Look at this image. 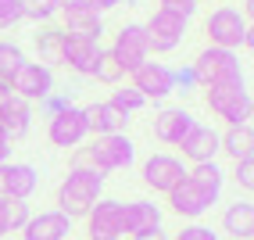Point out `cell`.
Returning <instances> with one entry per match:
<instances>
[{
  "mask_svg": "<svg viewBox=\"0 0 254 240\" xmlns=\"http://www.w3.org/2000/svg\"><path fill=\"white\" fill-rule=\"evenodd\" d=\"M208 40L211 47H222V50H240V47H254V36H251V22L247 14H240L236 7H218L208 14Z\"/></svg>",
  "mask_w": 254,
  "mask_h": 240,
  "instance_id": "3957f363",
  "label": "cell"
},
{
  "mask_svg": "<svg viewBox=\"0 0 254 240\" xmlns=\"http://www.w3.org/2000/svg\"><path fill=\"white\" fill-rule=\"evenodd\" d=\"M108 54L118 61V68H122V72H136V68H140L143 61H150L147 29H143L140 22H129V25H122V29H118V36H115V43H111V50H108Z\"/></svg>",
  "mask_w": 254,
  "mask_h": 240,
  "instance_id": "9c48e42d",
  "label": "cell"
},
{
  "mask_svg": "<svg viewBox=\"0 0 254 240\" xmlns=\"http://www.w3.org/2000/svg\"><path fill=\"white\" fill-rule=\"evenodd\" d=\"M165 197H168V208H172L179 219H190V222H197L204 212H211L215 204H218V197H215V194H208L204 186L193 183L190 176H183V179L172 186V190L165 194Z\"/></svg>",
  "mask_w": 254,
  "mask_h": 240,
  "instance_id": "ba28073f",
  "label": "cell"
},
{
  "mask_svg": "<svg viewBox=\"0 0 254 240\" xmlns=\"http://www.w3.org/2000/svg\"><path fill=\"white\" fill-rule=\"evenodd\" d=\"M183 176H186V165L176 158V154H165V151L150 154V158L143 161V168H140L143 186H150L154 194H168Z\"/></svg>",
  "mask_w": 254,
  "mask_h": 240,
  "instance_id": "8fae6325",
  "label": "cell"
},
{
  "mask_svg": "<svg viewBox=\"0 0 254 240\" xmlns=\"http://www.w3.org/2000/svg\"><path fill=\"white\" fill-rule=\"evenodd\" d=\"M172 240H218V233L211 226H204V222H190V226H183Z\"/></svg>",
  "mask_w": 254,
  "mask_h": 240,
  "instance_id": "d6a6232c",
  "label": "cell"
},
{
  "mask_svg": "<svg viewBox=\"0 0 254 240\" xmlns=\"http://www.w3.org/2000/svg\"><path fill=\"white\" fill-rule=\"evenodd\" d=\"M79 4H86V0H58V11H68V7H79Z\"/></svg>",
  "mask_w": 254,
  "mask_h": 240,
  "instance_id": "7bdbcfd3",
  "label": "cell"
},
{
  "mask_svg": "<svg viewBox=\"0 0 254 240\" xmlns=\"http://www.w3.org/2000/svg\"><path fill=\"white\" fill-rule=\"evenodd\" d=\"M61 14H64V32H68V36L100 40V32H104V22H100V14H97L90 4L68 7V11H61Z\"/></svg>",
  "mask_w": 254,
  "mask_h": 240,
  "instance_id": "603a6c76",
  "label": "cell"
},
{
  "mask_svg": "<svg viewBox=\"0 0 254 240\" xmlns=\"http://www.w3.org/2000/svg\"><path fill=\"white\" fill-rule=\"evenodd\" d=\"M40 186V172L29 161H4L0 165V197L4 201H29Z\"/></svg>",
  "mask_w": 254,
  "mask_h": 240,
  "instance_id": "4fadbf2b",
  "label": "cell"
},
{
  "mask_svg": "<svg viewBox=\"0 0 254 240\" xmlns=\"http://www.w3.org/2000/svg\"><path fill=\"white\" fill-rule=\"evenodd\" d=\"M208 108L226 118L229 126H247L251 122V90H247V79H226V82H215V86H208Z\"/></svg>",
  "mask_w": 254,
  "mask_h": 240,
  "instance_id": "7a4b0ae2",
  "label": "cell"
},
{
  "mask_svg": "<svg viewBox=\"0 0 254 240\" xmlns=\"http://www.w3.org/2000/svg\"><path fill=\"white\" fill-rule=\"evenodd\" d=\"M72 233V219L54 212H40V215H29V222L22 226V240H68Z\"/></svg>",
  "mask_w": 254,
  "mask_h": 240,
  "instance_id": "2e32d148",
  "label": "cell"
},
{
  "mask_svg": "<svg viewBox=\"0 0 254 240\" xmlns=\"http://www.w3.org/2000/svg\"><path fill=\"white\" fill-rule=\"evenodd\" d=\"M100 40H86V36H68L64 32V65L75 76H93V65L100 58Z\"/></svg>",
  "mask_w": 254,
  "mask_h": 240,
  "instance_id": "e0dca14e",
  "label": "cell"
},
{
  "mask_svg": "<svg viewBox=\"0 0 254 240\" xmlns=\"http://www.w3.org/2000/svg\"><path fill=\"white\" fill-rule=\"evenodd\" d=\"M11 147H14V144H11V136L4 133V126H0V165L11 161Z\"/></svg>",
  "mask_w": 254,
  "mask_h": 240,
  "instance_id": "74e56055",
  "label": "cell"
},
{
  "mask_svg": "<svg viewBox=\"0 0 254 240\" xmlns=\"http://www.w3.org/2000/svg\"><path fill=\"white\" fill-rule=\"evenodd\" d=\"M86 136H90V129H86V115H82V108H75V104L47 118V140H50V147L75 151L82 140H86Z\"/></svg>",
  "mask_w": 254,
  "mask_h": 240,
  "instance_id": "30bf717a",
  "label": "cell"
},
{
  "mask_svg": "<svg viewBox=\"0 0 254 240\" xmlns=\"http://www.w3.org/2000/svg\"><path fill=\"white\" fill-rule=\"evenodd\" d=\"M161 226V208L154 201H129L122 204V233H147Z\"/></svg>",
  "mask_w": 254,
  "mask_h": 240,
  "instance_id": "ffe728a7",
  "label": "cell"
},
{
  "mask_svg": "<svg viewBox=\"0 0 254 240\" xmlns=\"http://www.w3.org/2000/svg\"><path fill=\"white\" fill-rule=\"evenodd\" d=\"M233 179H236V183H240L244 190L251 194V190H254V158H240V161H236Z\"/></svg>",
  "mask_w": 254,
  "mask_h": 240,
  "instance_id": "836d02e7",
  "label": "cell"
},
{
  "mask_svg": "<svg viewBox=\"0 0 254 240\" xmlns=\"http://www.w3.org/2000/svg\"><path fill=\"white\" fill-rule=\"evenodd\" d=\"M90 161L97 172H122L136 161V144L129 140L126 133H115V136H93V144L86 147Z\"/></svg>",
  "mask_w": 254,
  "mask_h": 240,
  "instance_id": "5b68a950",
  "label": "cell"
},
{
  "mask_svg": "<svg viewBox=\"0 0 254 240\" xmlns=\"http://www.w3.org/2000/svg\"><path fill=\"white\" fill-rule=\"evenodd\" d=\"M14 90H11V79H4V76H0V104H4V100L11 97Z\"/></svg>",
  "mask_w": 254,
  "mask_h": 240,
  "instance_id": "60d3db41",
  "label": "cell"
},
{
  "mask_svg": "<svg viewBox=\"0 0 254 240\" xmlns=\"http://www.w3.org/2000/svg\"><path fill=\"white\" fill-rule=\"evenodd\" d=\"M18 4H22V18L40 22V25H47L58 14V0H18Z\"/></svg>",
  "mask_w": 254,
  "mask_h": 240,
  "instance_id": "4316f807",
  "label": "cell"
},
{
  "mask_svg": "<svg viewBox=\"0 0 254 240\" xmlns=\"http://www.w3.org/2000/svg\"><path fill=\"white\" fill-rule=\"evenodd\" d=\"M86 4L100 14V11H111V7H118V4H122V0H86Z\"/></svg>",
  "mask_w": 254,
  "mask_h": 240,
  "instance_id": "f35d334b",
  "label": "cell"
},
{
  "mask_svg": "<svg viewBox=\"0 0 254 240\" xmlns=\"http://www.w3.org/2000/svg\"><path fill=\"white\" fill-rule=\"evenodd\" d=\"M186 176H190L193 183H200L208 194L222 197V183H226V172L218 168V161H200V165H190V168H186Z\"/></svg>",
  "mask_w": 254,
  "mask_h": 240,
  "instance_id": "484cf974",
  "label": "cell"
},
{
  "mask_svg": "<svg viewBox=\"0 0 254 240\" xmlns=\"http://www.w3.org/2000/svg\"><path fill=\"white\" fill-rule=\"evenodd\" d=\"M193 79L197 86H215V82H226V79H240L244 68H240V54L236 50H222V47H204L200 54L193 58Z\"/></svg>",
  "mask_w": 254,
  "mask_h": 240,
  "instance_id": "277c9868",
  "label": "cell"
},
{
  "mask_svg": "<svg viewBox=\"0 0 254 240\" xmlns=\"http://www.w3.org/2000/svg\"><path fill=\"white\" fill-rule=\"evenodd\" d=\"M132 240H168V233H165V230L158 226V230H147V233H136Z\"/></svg>",
  "mask_w": 254,
  "mask_h": 240,
  "instance_id": "ab89813d",
  "label": "cell"
},
{
  "mask_svg": "<svg viewBox=\"0 0 254 240\" xmlns=\"http://www.w3.org/2000/svg\"><path fill=\"white\" fill-rule=\"evenodd\" d=\"M11 90H14V97L29 100V104H40L43 97L54 93V68H47L40 61H29L25 58L11 72Z\"/></svg>",
  "mask_w": 254,
  "mask_h": 240,
  "instance_id": "52a82bcc",
  "label": "cell"
},
{
  "mask_svg": "<svg viewBox=\"0 0 254 240\" xmlns=\"http://www.w3.org/2000/svg\"><path fill=\"white\" fill-rule=\"evenodd\" d=\"M86 237L90 240H122V201L100 197L86 212Z\"/></svg>",
  "mask_w": 254,
  "mask_h": 240,
  "instance_id": "7c38bea8",
  "label": "cell"
},
{
  "mask_svg": "<svg viewBox=\"0 0 254 240\" xmlns=\"http://www.w3.org/2000/svg\"><path fill=\"white\" fill-rule=\"evenodd\" d=\"M222 233H229L233 240H251L254 237V201H233L222 212Z\"/></svg>",
  "mask_w": 254,
  "mask_h": 240,
  "instance_id": "7402d4cb",
  "label": "cell"
},
{
  "mask_svg": "<svg viewBox=\"0 0 254 240\" xmlns=\"http://www.w3.org/2000/svg\"><path fill=\"white\" fill-rule=\"evenodd\" d=\"M161 7H165V11H176V14H183V18H193L197 0H161Z\"/></svg>",
  "mask_w": 254,
  "mask_h": 240,
  "instance_id": "8d00e7d4",
  "label": "cell"
},
{
  "mask_svg": "<svg viewBox=\"0 0 254 240\" xmlns=\"http://www.w3.org/2000/svg\"><path fill=\"white\" fill-rule=\"evenodd\" d=\"M0 126H4V133L11 136V144L22 140V136L29 133V126H32V104L11 93L4 104H0Z\"/></svg>",
  "mask_w": 254,
  "mask_h": 240,
  "instance_id": "44dd1931",
  "label": "cell"
},
{
  "mask_svg": "<svg viewBox=\"0 0 254 240\" xmlns=\"http://www.w3.org/2000/svg\"><path fill=\"white\" fill-rule=\"evenodd\" d=\"M186 25H190V18L158 7L154 14H150V22L143 25L147 29V47L154 50V54H172V50L186 40Z\"/></svg>",
  "mask_w": 254,
  "mask_h": 240,
  "instance_id": "8992f818",
  "label": "cell"
},
{
  "mask_svg": "<svg viewBox=\"0 0 254 240\" xmlns=\"http://www.w3.org/2000/svg\"><path fill=\"white\" fill-rule=\"evenodd\" d=\"M25 61V50L18 43H7V40H0V76L11 79V72Z\"/></svg>",
  "mask_w": 254,
  "mask_h": 240,
  "instance_id": "f546056e",
  "label": "cell"
},
{
  "mask_svg": "<svg viewBox=\"0 0 254 240\" xmlns=\"http://www.w3.org/2000/svg\"><path fill=\"white\" fill-rule=\"evenodd\" d=\"M108 104H115L122 115H132V111L147 108V97H143L140 90H132V86H122V90H111V100H108Z\"/></svg>",
  "mask_w": 254,
  "mask_h": 240,
  "instance_id": "83f0119b",
  "label": "cell"
},
{
  "mask_svg": "<svg viewBox=\"0 0 254 240\" xmlns=\"http://www.w3.org/2000/svg\"><path fill=\"white\" fill-rule=\"evenodd\" d=\"M104 194V172L97 168H68L58 186V212L68 219H86V212Z\"/></svg>",
  "mask_w": 254,
  "mask_h": 240,
  "instance_id": "6da1fadb",
  "label": "cell"
},
{
  "mask_svg": "<svg viewBox=\"0 0 254 240\" xmlns=\"http://www.w3.org/2000/svg\"><path fill=\"white\" fill-rule=\"evenodd\" d=\"M64 108H72V97H68V93H50V97L40 100V111H43L47 118L58 115V111H64Z\"/></svg>",
  "mask_w": 254,
  "mask_h": 240,
  "instance_id": "d590c367",
  "label": "cell"
},
{
  "mask_svg": "<svg viewBox=\"0 0 254 240\" xmlns=\"http://www.w3.org/2000/svg\"><path fill=\"white\" fill-rule=\"evenodd\" d=\"M22 22V4L18 0H0V29H11Z\"/></svg>",
  "mask_w": 254,
  "mask_h": 240,
  "instance_id": "e575fe53",
  "label": "cell"
},
{
  "mask_svg": "<svg viewBox=\"0 0 254 240\" xmlns=\"http://www.w3.org/2000/svg\"><path fill=\"white\" fill-rule=\"evenodd\" d=\"M29 201H4V219H7V233H22L29 222Z\"/></svg>",
  "mask_w": 254,
  "mask_h": 240,
  "instance_id": "4dcf8cb0",
  "label": "cell"
},
{
  "mask_svg": "<svg viewBox=\"0 0 254 240\" xmlns=\"http://www.w3.org/2000/svg\"><path fill=\"white\" fill-rule=\"evenodd\" d=\"M82 115H86V129L93 136H115V133H126V126H129V115H122L108 100H97V104L82 108Z\"/></svg>",
  "mask_w": 254,
  "mask_h": 240,
  "instance_id": "d6986e66",
  "label": "cell"
},
{
  "mask_svg": "<svg viewBox=\"0 0 254 240\" xmlns=\"http://www.w3.org/2000/svg\"><path fill=\"white\" fill-rule=\"evenodd\" d=\"M218 151L229 154L233 161L240 158H254V129L247 126H229L226 133H218Z\"/></svg>",
  "mask_w": 254,
  "mask_h": 240,
  "instance_id": "cb8c5ba5",
  "label": "cell"
},
{
  "mask_svg": "<svg viewBox=\"0 0 254 240\" xmlns=\"http://www.w3.org/2000/svg\"><path fill=\"white\" fill-rule=\"evenodd\" d=\"M197 90V79H193V68L186 65V68H172V93H193Z\"/></svg>",
  "mask_w": 254,
  "mask_h": 240,
  "instance_id": "1f68e13d",
  "label": "cell"
},
{
  "mask_svg": "<svg viewBox=\"0 0 254 240\" xmlns=\"http://www.w3.org/2000/svg\"><path fill=\"white\" fill-rule=\"evenodd\" d=\"M36 50H40V65H47V68L64 65V29L43 25L36 32Z\"/></svg>",
  "mask_w": 254,
  "mask_h": 240,
  "instance_id": "d4e9b609",
  "label": "cell"
},
{
  "mask_svg": "<svg viewBox=\"0 0 254 240\" xmlns=\"http://www.w3.org/2000/svg\"><path fill=\"white\" fill-rule=\"evenodd\" d=\"M179 147H183V158H190L193 165L215 161V154H218V133L211 126H204V122H193Z\"/></svg>",
  "mask_w": 254,
  "mask_h": 240,
  "instance_id": "ac0fdd59",
  "label": "cell"
},
{
  "mask_svg": "<svg viewBox=\"0 0 254 240\" xmlns=\"http://www.w3.org/2000/svg\"><path fill=\"white\" fill-rule=\"evenodd\" d=\"M197 4H200V0H197Z\"/></svg>",
  "mask_w": 254,
  "mask_h": 240,
  "instance_id": "ee69618b",
  "label": "cell"
},
{
  "mask_svg": "<svg viewBox=\"0 0 254 240\" xmlns=\"http://www.w3.org/2000/svg\"><path fill=\"white\" fill-rule=\"evenodd\" d=\"M132 76V90H140L147 100H161L172 93V68L165 61H143Z\"/></svg>",
  "mask_w": 254,
  "mask_h": 240,
  "instance_id": "5bb4252c",
  "label": "cell"
},
{
  "mask_svg": "<svg viewBox=\"0 0 254 240\" xmlns=\"http://www.w3.org/2000/svg\"><path fill=\"white\" fill-rule=\"evenodd\" d=\"M122 68H118V61L108 54V50H100V58H97V65H93V79L97 82H108V86H118L122 82Z\"/></svg>",
  "mask_w": 254,
  "mask_h": 240,
  "instance_id": "f1b7e54d",
  "label": "cell"
},
{
  "mask_svg": "<svg viewBox=\"0 0 254 240\" xmlns=\"http://www.w3.org/2000/svg\"><path fill=\"white\" fill-rule=\"evenodd\" d=\"M193 122H197V118L186 111V108H161L154 115V140L158 144H168V147H179Z\"/></svg>",
  "mask_w": 254,
  "mask_h": 240,
  "instance_id": "9a60e30c",
  "label": "cell"
},
{
  "mask_svg": "<svg viewBox=\"0 0 254 240\" xmlns=\"http://www.w3.org/2000/svg\"><path fill=\"white\" fill-rule=\"evenodd\" d=\"M7 237V219H4V197H0V240Z\"/></svg>",
  "mask_w": 254,
  "mask_h": 240,
  "instance_id": "b9f144b4",
  "label": "cell"
}]
</instances>
